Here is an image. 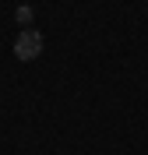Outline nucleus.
I'll return each instance as SVG.
<instances>
[{"mask_svg":"<svg viewBox=\"0 0 148 155\" xmlns=\"http://www.w3.org/2000/svg\"><path fill=\"white\" fill-rule=\"evenodd\" d=\"M32 18H35V11H32L28 4H21V7L14 11V21H18V25H32Z\"/></svg>","mask_w":148,"mask_h":155,"instance_id":"nucleus-2","label":"nucleus"},{"mask_svg":"<svg viewBox=\"0 0 148 155\" xmlns=\"http://www.w3.org/2000/svg\"><path fill=\"white\" fill-rule=\"evenodd\" d=\"M42 46H46V39H42V32H35V28H25V32H18V39H14V57L18 60H35L42 53Z\"/></svg>","mask_w":148,"mask_h":155,"instance_id":"nucleus-1","label":"nucleus"}]
</instances>
